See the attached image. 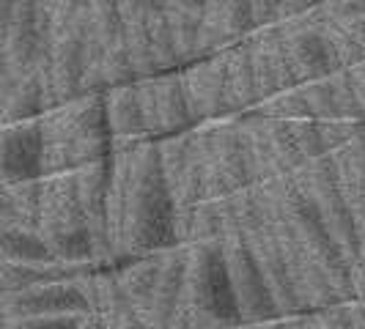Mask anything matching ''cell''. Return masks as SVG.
<instances>
[{
	"mask_svg": "<svg viewBox=\"0 0 365 329\" xmlns=\"http://www.w3.org/2000/svg\"><path fill=\"white\" fill-rule=\"evenodd\" d=\"M176 241L173 201L160 167L157 140L143 137L132 148L127 192V222H124V258L163 253Z\"/></svg>",
	"mask_w": 365,
	"mask_h": 329,
	"instance_id": "obj_1",
	"label": "cell"
},
{
	"mask_svg": "<svg viewBox=\"0 0 365 329\" xmlns=\"http://www.w3.org/2000/svg\"><path fill=\"white\" fill-rule=\"evenodd\" d=\"M38 121L44 135V176L102 162L113 154L105 91L80 93L72 102L50 108Z\"/></svg>",
	"mask_w": 365,
	"mask_h": 329,
	"instance_id": "obj_2",
	"label": "cell"
},
{
	"mask_svg": "<svg viewBox=\"0 0 365 329\" xmlns=\"http://www.w3.org/2000/svg\"><path fill=\"white\" fill-rule=\"evenodd\" d=\"M242 324L222 244L190 241L182 299L170 329H228Z\"/></svg>",
	"mask_w": 365,
	"mask_h": 329,
	"instance_id": "obj_3",
	"label": "cell"
},
{
	"mask_svg": "<svg viewBox=\"0 0 365 329\" xmlns=\"http://www.w3.org/2000/svg\"><path fill=\"white\" fill-rule=\"evenodd\" d=\"M261 189L269 195V201L280 209V214L294 228V234L305 244V250L311 258L322 266V272L327 274L329 286L335 288L341 302L354 299V280H351V261L341 250V244L329 234L324 219L319 214L316 203L311 195L302 189V184L297 182V176H280L269 184H261Z\"/></svg>",
	"mask_w": 365,
	"mask_h": 329,
	"instance_id": "obj_4",
	"label": "cell"
},
{
	"mask_svg": "<svg viewBox=\"0 0 365 329\" xmlns=\"http://www.w3.org/2000/svg\"><path fill=\"white\" fill-rule=\"evenodd\" d=\"M38 236L61 263H93V239L83 206L77 198L74 170L41 176V206H38Z\"/></svg>",
	"mask_w": 365,
	"mask_h": 329,
	"instance_id": "obj_5",
	"label": "cell"
},
{
	"mask_svg": "<svg viewBox=\"0 0 365 329\" xmlns=\"http://www.w3.org/2000/svg\"><path fill=\"white\" fill-rule=\"evenodd\" d=\"M231 209H234V217L239 222V231H242L250 253L256 258L258 269L264 274L269 291H272L277 313L283 318L297 315V313H308L302 308V302H299V296H297L292 286V277H289L286 261H283V250H280V241H277V234H274L264 192L258 187L239 189V192L231 195Z\"/></svg>",
	"mask_w": 365,
	"mask_h": 329,
	"instance_id": "obj_6",
	"label": "cell"
},
{
	"mask_svg": "<svg viewBox=\"0 0 365 329\" xmlns=\"http://www.w3.org/2000/svg\"><path fill=\"white\" fill-rule=\"evenodd\" d=\"M157 151H160V167H163L165 187H168V195L173 201L176 241L187 244L192 212L203 201V167L192 129L160 137Z\"/></svg>",
	"mask_w": 365,
	"mask_h": 329,
	"instance_id": "obj_7",
	"label": "cell"
},
{
	"mask_svg": "<svg viewBox=\"0 0 365 329\" xmlns=\"http://www.w3.org/2000/svg\"><path fill=\"white\" fill-rule=\"evenodd\" d=\"M220 244H222V256H225V266H228V277H231V288H234V299H237L242 321L256 324V321L280 318L272 291H269L256 258H253L247 241L239 231V222L234 217V209H231V198L225 201V225H222Z\"/></svg>",
	"mask_w": 365,
	"mask_h": 329,
	"instance_id": "obj_8",
	"label": "cell"
},
{
	"mask_svg": "<svg viewBox=\"0 0 365 329\" xmlns=\"http://www.w3.org/2000/svg\"><path fill=\"white\" fill-rule=\"evenodd\" d=\"M86 53H88V14L72 25L50 33V47L36 69L47 88L50 108L72 102L83 93L86 80Z\"/></svg>",
	"mask_w": 365,
	"mask_h": 329,
	"instance_id": "obj_9",
	"label": "cell"
},
{
	"mask_svg": "<svg viewBox=\"0 0 365 329\" xmlns=\"http://www.w3.org/2000/svg\"><path fill=\"white\" fill-rule=\"evenodd\" d=\"M294 176H297V182L302 184V189L311 195V201L316 203V209H319V214L324 219V225L329 228V234L335 236V241L341 244V250L346 253V258L354 266L357 263V253H360L357 225H354V214H351L346 192L341 187V179H338L332 157L313 160L302 170H297Z\"/></svg>",
	"mask_w": 365,
	"mask_h": 329,
	"instance_id": "obj_10",
	"label": "cell"
},
{
	"mask_svg": "<svg viewBox=\"0 0 365 329\" xmlns=\"http://www.w3.org/2000/svg\"><path fill=\"white\" fill-rule=\"evenodd\" d=\"M50 47V14L41 0H14L11 19L3 36V58L14 74L34 72Z\"/></svg>",
	"mask_w": 365,
	"mask_h": 329,
	"instance_id": "obj_11",
	"label": "cell"
},
{
	"mask_svg": "<svg viewBox=\"0 0 365 329\" xmlns=\"http://www.w3.org/2000/svg\"><path fill=\"white\" fill-rule=\"evenodd\" d=\"M179 74H182L184 99H187L192 127L228 118L225 113V50L187 63L179 69Z\"/></svg>",
	"mask_w": 365,
	"mask_h": 329,
	"instance_id": "obj_12",
	"label": "cell"
},
{
	"mask_svg": "<svg viewBox=\"0 0 365 329\" xmlns=\"http://www.w3.org/2000/svg\"><path fill=\"white\" fill-rule=\"evenodd\" d=\"M44 176V135L41 121L0 124V184L11 187Z\"/></svg>",
	"mask_w": 365,
	"mask_h": 329,
	"instance_id": "obj_13",
	"label": "cell"
},
{
	"mask_svg": "<svg viewBox=\"0 0 365 329\" xmlns=\"http://www.w3.org/2000/svg\"><path fill=\"white\" fill-rule=\"evenodd\" d=\"M3 315L6 324L17 318H34V315H58V313H88V299L77 288L74 280H47L36 283L31 288H22L14 293H3Z\"/></svg>",
	"mask_w": 365,
	"mask_h": 329,
	"instance_id": "obj_14",
	"label": "cell"
},
{
	"mask_svg": "<svg viewBox=\"0 0 365 329\" xmlns=\"http://www.w3.org/2000/svg\"><path fill=\"white\" fill-rule=\"evenodd\" d=\"M77 198L88 222L93 239V261L96 266H115V258L108 239V187H110V157L102 162L83 164L74 170Z\"/></svg>",
	"mask_w": 365,
	"mask_h": 329,
	"instance_id": "obj_15",
	"label": "cell"
},
{
	"mask_svg": "<svg viewBox=\"0 0 365 329\" xmlns=\"http://www.w3.org/2000/svg\"><path fill=\"white\" fill-rule=\"evenodd\" d=\"M247 44H250V58H253L261 99H267L277 91H286L292 85H299L292 72L289 55H286V38H283L280 25H267V28L253 31L247 36Z\"/></svg>",
	"mask_w": 365,
	"mask_h": 329,
	"instance_id": "obj_16",
	"label": "cell"
},
{
	"mask_svg": "<svg viewBox=\"0 0 365 329\" xmlns=\"http://www.w3.org/2000/svg\"><path fill=\"white\" fill-rule=\"evenodd\" d=\"M184 266H187V244H173V247L163 250L160 277H157L151 305H148L146 318H143L146 329L173 327V315H176L184 288Z\"/></svg>",
	"mask_w": 365,
	"mask_h": 329,
	"instance_id": "obj_17",
	"label": "cell"
},
{
	"mask_svg": "<svg viewBox=\"0 0 365 329\" xmlns=\"http://www.w3.org/2000/svg\"><path fill=\"white\" fill-rule=\"evenodd\" d=\"M283 38H286V55L297 83H308V80H319L338 72L327 38L322 33V22L305 25V28H283Z\"/></svg>",
	"mask_w": 365,
	"mask_h": 329,
	"instance_id": "obj_18",
	"label": "cell"
},
{
	"mask_svg": "<svg viewBox=\"0 0 365 329\" xmlns=\"http://www.w3.org/2000/svg\"><path fill=\"white\" fill-rule=\"evenodd\" d=\"M206 124H209V135H212V151H215L217 173L225 184V189H228V195L253 187L250 173H247V162H245V146H242L237 115L206 121Z\"/></svg>",
	"mask_w": 365,
	"mask_h": 329,
	"instance_id": "obj_19",
	"label": "cell"
},
{
	"mask_svg": "<svg viewBox=\"0 0 365 329\" xmlns=\"http://www.w3.org/2000/svg\"><path fill=\"white\" fill-rule=\"evenodd\" d=\"M261 102L256 85V69H253V58H250V44L247 38H242L237 44L225 47V113L242 115L256 110Z\"/></svg>",
	"mask_w": 365,
	"mask_h": 329,
	"instance_id": "obj_20",
	"label": "cell"
},
{
	"mask_svg": "<svg viewBox=\"0 0 365 329\" xmlns=\"http://www.w3.org/2000/svg\"><path fill=\"white\" fill-rule=\"evenodd\" d=\"M47 110H50V102H47V88L38 69L25 74L11 72L0 102V124L34 121V118H41Z\"/></svg>",
	"mask_w": 365,
	"mask_h": 329,
	"instance_id": "obj_21",
	"label": "cell"
},
{
	"mask_svg": "<svg viewBox=\"0 0 365 329\" xmlns=\"http://www.w3.org/2000/svg\"><path fill=\"white\" fill-rule=\"evenodd\" d=\"M239 135H242V146H245V162H247V173H250V184L261 187L274 179H280V167L274 162L272 146L264 129V118L256 110L237 115Z\"/></svg>",
	"mask_w": 365,
	"mask_h": 329,
	"instance_id": "obj_22",
	"label": "cell"
},
{
	"mask_svg": "<svg viewBox=\"0 0 365 329\" xmlns=\"http://www.w3.org/2000/svg\"><path fill=\"white\" fill-rule=\"evenodd\" d=\"M160 263H163V253H148V256L124 258L121 263L113 266L127 299L140 315V321L146 318V310L151 305V293H154L157 277H160Z\"/></svg>",
	"mask_w": 365,
	"mask_h": 329,
	"instance_id": "obj_23",
	"label": "cell"
},
{
	"mask_svg": "<svg viewBox=\"0 0 365 329\" xmlns=\"http://www.w3.org/2000/svg\"><path fill=\"white\" fill-rule=\"evenodd\" d=\"M105 113H108L113 140H143V137H148L143 115H140V105H138L135 83L105 88Z\"/></svg>",
	"mask_w": 365,
	"mask_h": 329,
	"instance_id": "obj_24",
	"label": "cell"
},
{
	"mask_svg": "<svg viewBox=\"0 0 365 329\" xmlns=\"http://www.w3.org/2000/svg\"><path fill=\"white\" fill-rule=\"evenodd\" d=\"M154 99H157V121L163 137L192 129L179 69L154 74Z\"/></svg>",
	"mask_w": 365,
	"mask_h": 329,
	"instance_id": "obj_25",
	"label": "cell"
},
{
	"mask_svg": "<svg viewBox=\"0 0 365 329\" xmlns=\"http://www.w3.org/2000/svg\"><path fill=\"white\" fill-rule=\"evenodd\" d=\"M121 19H124V41L138 80L160 74L154 66L151 41H148V0H121Z\"/></svg>",
	"mask_w": 365,
	"mask_h": 329,
	"instance_id": "obj_26",
	"label": "cell"
},
{
	"mask_svg": "<svg viewBox=\"0 0 365 329\" xmlns=\"http://www.w3.org/2000/svg\"><path fill=\"white\" fill-rule=\"evenodd\" d=\"M0 261L11 263H53L55 258L36 228L0 222Z\"/></svg>",
	"mask_w": 365,
	"mask_h": 329,
	"instance_id": "obj_27",
	"label": "cell"
},
{
	"mask_svg": "<svg viewBox=\"0 0 365 329\" xmlns=\"http://www.w3.org/2000/svg\"><path fill=\"white\" fill-rule=\"evenodd\" d=\"M148 41H151V55L157 72H173L182 69L176 44H173V28L168 17L165 0H148Z\"/></svg>",
	"mask_w": 365,
	"mask_h": 329,
	"instance_id": "obj_28",
	"label": "cell"
},
{
	"mask_svg": "<svg viewBox=\"0 0 365 329\" xmlns=\"http://www.w3.org/2000/svg\"><path fill=\"white\" fill-rule=\"evenodd\" d=\"M261 115V113H258ZM264 118V129H267V137H269V146H272L274 162L280 167V176H292L297 170L305 167V157L297 146L292 135L289 121H280V118H269V115H261Z\"/></svg>",
	"mask_w": 365,
	"mask_h": 329,
	"instance_id": "obj_29",
	"label": "cell"
},
{
	"mask_svg": "<svg viewBox=\"0 0 365 329\" xmlns=\"http://www.w3.org/2000/svg\"><path fill=\"white\" fill-rule=\"evenodd\" d=\"M168 6V3H165ZM168 17L173 28V44L179 63L187 66L192 61H198V38H201V14L198 11H184L176 6H168Z\"/></svg>",
	"mask_w": 365,
	"mask_h": 329,
	"instance_id": "obj_30",
	"label": "cell"
},
{
	"mask_svg": "<svg viewBox=\"0 0 365 329\" xmlns=\"http://www.w3.org/2000/svg\"><path fill=\"white\" fill-rule=\"evenodd\" d=\"M322 33L327 38L335 69H351V66L365 61V50L360 47V41L349 33V28L344 22H338V19H332L327 14L322 19Z\"/></svg>",
	"mask_w": 365,
	"mask_h": 329,
	"instance_id": "obj_31",
	"label": "cell"
},
{
	"mask_svg": "<svg viewBox=\"0 0 365 329\" xmlns=\"http://www.w3.org/2000/svg\"><path fill=\"white\" fill-rule=\"evenodd\" d=\"M228 201V198H225ZM225 201H201L190 219V241H220L225 225Z\"/></svg>",
	"mask_w": 365,
	"mask_h": 329,
	"instance_id": "obj_32",
	"label": "cell"
},
{
	"mask_svg": "<svg viewBox=\"0 0 365 329\" xmlns=\"http://www.w3.org/2000/svg\"><path fill=\"white\" fill-rule=\"evenodd\" d=\"M256 113L261 115H269V118H280V121H294V118H305L311 115L308 113V102H305V93L299 85H292L286 91H277L267 99H261L256 105Z\"/></svg>",
	"mask_w": 365,
	"mask_h": 329,
	"instance_id": "obj_33",
	"label": "cell"
},
{
	"mask_svg": "<svg viewBox=\"0 0 365 329\" xmlns=\"http://www.w3.org/2000/svg\"><path fill=\"white\" fill-rule=\"evenodd\" d=\"M299 88L305 93V102H308V113L316 121H344L338 115L335 108V96H332V83L327 77H319V80H308V83H299Z\"/></svg>",
	"mask_w": 365,
	"mask_h": 329,
	"instance_id": "obj_34",
	"label": "cell"
},
{
	"mask_svg": "<svg viewBox=\"0 0 365 329\" xmlns=\"http://www.w3.org/2000/svg\"><path fill=\"white\" fill-rule=\"evenodd\" d=\"M289 127H292L294 140H297V146L302 151L305 162L329 157V148H327V143H324V132H322V124H319L316 118H311V115L294 118V121H289Z\"/></svg>",
	"mask_w": 365,
	"mask_h": 329,
	"instance_id": "obj_35",
	"label": "cell"
},
{
	"mask_svg": "<svg viewBox=\"0 0 365 329\" xmlns=\"http://www.w3.org/2000/svg\"><path fill=\"white\" fill-rule=\"evenodd\" d=\"M329 83H332V96H335L338 115H341L344 121L365 124L363 108H360V99H357V93H354V85H351V74H349V69H338V72H332L329 74Z\"/></svg>",
	"mask_w": 365,
	"mask_h": 329,
	"instance_id": "obj_36",
	"label": "cell"
},
{
	"mask_svg": "<svg viewBox=\"0 0 365 329\" xmlns=\"http://www.w3.org/2000/svg\"><path fill=\"white\" fill-rule=\"evenodd\" d=\"M135 91H138V105H140V115L151 140H160V121H157V99H154V77H140L135 80Z\"/></svg>",
	"mask_w": 365,
	"mask_h": 329,
	"instance_id": "obj_37",
	"label": "cell"
},
{
	"mask_svg": "<svg viewBox=\"0 0 365 329\" xmlns=\"http://www.w3.org/2000/svg\"><path fill=\"white\" fill-rule=\"evenodd\" d=\"M80 315L74 313H58V315H34V318H17L9 321L6 329H77Z\"/></svg>",
	"mask_w": 365,
	"mask_h": 329,
	"instance_id": "obj_38",
	"label": "cell"
},
{
	"mask_svg": "<svg viewBox=\"0 0 365 329\" xmlns=\"http://www.w3.org/2000/svg\"><path fill=\"white\" fill-rule=\"evenodd\" d=\"M250 6H253L256 28H267V25H277L286 0H250Z\"/></svg>",
	"mask_w": 365,
	"mask_h": 329,
	"instance_id": "obj_39",
	"label": "cell"
},
{
	"mask_svg": "<svg viewBox=\"0 0 365 329\" xmlns=\"http://www.w3.org/2000/svg\"><path fill=\"white\" fill-rule=\"evenodd\" d=\"M327 9V14L338 22H349L354 17H363L365 14V0H332Z\"/></svg>",
	"mask_w": 365,
	"mask_h": 329,
	"instance_id": "obj_40",
	"label": "cell"
},
{
	"mask_svg": "<svg viewBox=\"0 0 365 329\" xmlns=\"http://www.w3.org/2000/svg\"><path fill=\"white\" fill-rule=\"evenodd\" d=\"M319 315H322L324 329H351V321H349V313H346V302L329 305V308H324V310H319Z\"/></svg>",
	"mask_w": 365,
	"mask_h": 329,
	"instance_id": "obj_41",
	"label": "cell"
},
{
	"mask_svg": "<svg viewBox=\"0 0 365 329\" xmlns=\"http://www.w3.org/2000/svg\"><path fill=\"white\" fill-rule=\"evenodd\" d=\"M349 74H351V85H354V93L360 99V108H363V118H365V61L357 63V66H351Z\"/></svg>",
	"mask_w": 365,
	"mask_h": 329,
	"instance_id": "obj_42",
	"label": "cell"
},
{
	"mask_svg": "<svg viewBox=\"0 0 365 329\" xmlns=\"http://www.w3.org/2000/svg\"><path fill=\"white\" fill-rule=\"evenodd\" d=\"M346 313H349V321H351V329H365V302L349 299Z\"/></svg>",
	"mask_w": 365,
	"mask_h": 329,
	"instance_id": "obj_43",
	"label": "cell"
},
{
	"mask_svg": "<svg viewBox=\"0 0 365 329\" xmlns=\"http://www.w3.org/2000/svg\"><path fill=\"white\" fill-rule=\"evenodd\" d=\"M349 28V33L360 41V47L365 50V14L363 17H354V19H349V22H344Z\"/></svg>",
	"mask_w": 365,
	"mask_h": 329,
	"instance_id": "obj_44",
	"label": "cell"
},
{
	"mask_svg": "<svg viewBox=\"0 0 365 329\" xmlns=\"http://www.w3.org/2000/svg\"><path fill=\"white\" fill-rule=\"evenodd\" d=\"M165 3L184 9V11H198V14H203V9H206V0H165Z\"/></svg>",
	"mask_w": 365,
	"mask_h": 329,
	"instance_id": "obj_45",
	"label": "cell"
},
{
	"mask_svg": "<svg viewBox=\"0 0 365 329\" xmlns=\"http://www.w3.org/2000/svg\"><path fill=\"white\" fill-rule=\"evenodd\" d=\"M247 329H289L286 324V318L280 315V318H269V321H256V324H245Z\"/></svg>",
	"mask_w": 365,
	"mask_h": 329,
	"instance_id": "obj_46",
	"label": "cell"
},
{
	"mask_svg": "<svg viewBox=\"0 0 365 329\" xmlns=\"http://www.w3.org/2000/svg\"><path fill=\"white\" fill-rule=\"evenodd\" d=\"M9 77H11V69H9L3 50H0V102H3V93H6V85H9Z\"/></svg>",
	"mask_w": 365,
	"mask_h": 329,
	"instance_id": "obj_47",
	"label": "cell"
},
{
	"mask_svg": "<svg viewBox=\"0 0 365 329\" xmlns=\"http://www.w3.org/2000/svg\"><path fill=\"white\" fill-rule=\"evenodd\" d=\"M354 299L365 302V283L360 280V277H354Z\"/></svg>",
	"mask_w": 365,
	"mask_h": 329,
	"instance_id": "obj_48",
	"label": "cell"
},
{
	"mask_svg": "<svg viewBox=\"0 0 365 329\" xmlns=\"http://www.w3.org/2000/svg\"><path fill=\"white\" fill-rule=\"evenodd\" d=\"M41 6H44V11L50 14V11H53L55 6H58V0H41Z\"/></svg>",
	"mask_w": 365,
	"mask_h": 329,
	"instance_id": "obj_49",
	"label": "cell"
},
{
	"mask_svg": "<svg viewBox=\"0 0 365 329\" xmlns=\"http://www.w3.org/2000/svg\"><path fill=\"white\" fill-rule=\"evenodd\" d=\"M228 329H247V327H245V324H242V327H228Z\"/></svg>",
	"mask_w": 365,
	"mask_h": 329,
	"instance_id": "obj_50",
	"label": "cell"
},
{
	"mask_svg": "<svg viewBox=\"0 0 365 329\" xmlns=\"http://www.w3.org/2000/svg\"><path fill=\"white\" fill-rule=\"evenodd\" d=\"M322 3H324V6H329V3H332V0H322Z\"/></svg>",
	"mask_w": 365,
	"mask_h": 329,
	"instance_id": "obj_51",
	"label": "cell"
},
{
	"mask_svg": "<svg viewBox=\"0 0 365 329\" xmlns=\"http://www.w3.org/2000/svg\"><path fill=\"white\" fill-rule=\"evenodd\" d=\"M0 189H3V184H0Z\"/></svg>",
	"mask_w": 365,
	"mask_h": 329,
	"instance_id": "obj_52",
	"label": "cell"
}]
</instances>
